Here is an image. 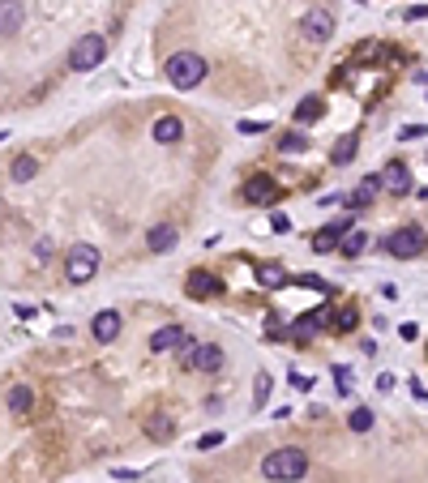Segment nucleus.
I'll return each instance as SVG.
<instances>
[{
	"label": "nucleus",
	"instance_id": "1",
	"mask_svg": "<svg viewBox=\"0 0 428 483\" xmlns=\"http://www.w3.org/2000/svg\"><path fill=\"white\" fill-rule=\"evenodd\" d=\"M262 475L270 483H300L309 475V453L296 449V445H283V449H274V453L262 457Z\"/></svg>",
	"mask_w": 428,
	"mask_h": 483
},
{
	"label": "nucleus",
	"instance_id": "2",
	"mask_svg": "<svg viewBox=\"0 0 428 483\" xmlns=\"http://www.w3.org/2000/svg\"><path fill=\"white\" fill-rule=\"evenodd\" d=\"M163 73H167V82H171L176 90H193V86L206 82V60H201L197 52H176V56L163 64Z\"/></svg>",
	"mask_w": 428,
	"mask_h": 483
},
{
	"label": "nucleus",
	"instance_id": "3",
	"mask_svg": "<svg viewBox=\"0 0 428 483\" xmlns=\"http://www.w3.org/2000/svg\"><path fill=\"white\" fill-rule=\"evenodd\" d=\"M94 274H99V248L94 244H73L65 252V278L73 287H86Z\"/></svg>",
	"mask_w": 428,
	"mask_h": 483
},
{
	"label": "nucleus",
	"instance_id": "4",
	"mask_svg": "<svg viewBox=\"0 0 428 483\" xmlns=\"http://www.w3.org/2000/svg\"><path fill=\"white\" fill-rule=\"evenodd\" d=\"M103 56H108V39L103 35H82L69 47V69L73 73H90V69L103 64Z\"/></svg>",
	"mask_w": 428,
	"mask_h": 483
},
{
	"label": "nucleus",
	"instance_id": "5",
	"mask_svg": "<svg viewBox=\"0 0 428 483\" xmlns=\"http://www.w3.org/2000/svg\"><path fill=\"white\" fill-rule=\"evenodd\" d=\"M424 244H428V236H424V227H398V231L386 240V252L390 257H398V261H411V257H420L424 252Z\"/></svg>",
	"mask_w": 428,
	"mask_h": 483
},
{
	"label": "nucleus",
	"instance_id": "6",
	"mask_svg": "<svg viewBox=\"0 0 428 483\" xmlns=\"http://www.w3.org/2000/svg\"><path fill=\"white\" fill-rule=\"evenodd\" d=\"M180 360H185V368H197V372L214 376V372L223 368V346H214V342H197V346L180 351Z\"/></svg>",
	"mask_w": 428,
	"mask_h": 483
},
{
	"label": "nucleus",
	"instance_id": "7",
	"mask_svg": "<svg viewBox=\"0 0 428 483\" xmlns=\"http://www.w3.org/2000/svg\"><path fill=\"white\" fill-rule=\"evenodd\" d=\"M193 338H189V329L185 325H163L155 329V338H150V351L155 355H167V351H189Z\"/></svg>",
	"mask_w": 428,
	"mask_h": 483
},
{
	"label": "nucleus",
	"instance_id": "8",
	"mask_svg": "<svg viewBox=\"0 0 428 483\" xmlns=\"http://www.w3.org/2000/svg\"><path fill=\"white\" fill-rule=\"evenodd\" d=\"M274 193H279V188H274V175H266V171L248 175V180H244V188H240V197L248 201V206H270V201H274Z\"/></svg>",
	"mask_w": 428,
	"mask_h": 483
},
{
	"label": "nucleus",
	"instance_id": "9",
	"mask_svg": "<svg viewBox=\"0 0 428 483\" xmlns=\"http://www.w3.org/2000/svg\"><path fill=\"white\" fill-rule=\"evenodd\" d=\"M334 35V13L330 9H309L305 13V39L309 43H330Z\"/></svg>",
	"mask_w": 428,
	"mask_h": 483
},
{
	"label": "nucleus",
	"instance_id": "10",
	"mask_svg": "<svg viewBox=\"0 0 428 483\" xmlns=\"http://www.w3.org/2000/svg\"><path fill=\"white\" fill-rule=\"evenodd\" d=\"M382 188H386L390 197H407V193H411V171L402 167V163H390V167L382 171Z\"/></svg>",
	"mask_w": 428,
	"mask_h": 483
},
{
	"label": "nucleus",
	"instance_id": "11",
	"mask_svg": "<svg viewBox=\"0 0 428 483\" xmlns=\"http://www.w3.org/2000/svg\"><path fill=\"white\" fill-rule=\"evenodd\" d=\"M146 437H150V441H159V445H167V441L176 437V419H171V411H150V415H146Z\"/></svg>",
	"mask_w": 428,
	"mask_h": 483
},
{
	"label": "nucleus",
	"instance_id": "12",
	"mask_svg": "<svg viewBox=\"0 0 428 483\" xmlns=\"http://www.w3.org/2000/svg\"><path fill=\"white\" fill-rule=\"evenodd\" d=\"M185 291L193 295V299H210V295H219L223 291V278L219 274H189V283H185Z\"/></svg>",
	"mask_w": 428,
	"mask_h": 483
},
{
	"label": "nucleus",
	"instance_id": "13",
	"mask_svg": "<svg viewBox=\"0 0 428 483\" xmlns=\"http://www.w3.org/2000/svg\"><path fill=\"white\" fill-rule=\"evenodd\" d=\"M351 231V218H339V222H330V227H321V231L313 236V248L317 252H334L339 248V240Z\"/></svg>",
	"mask_w": 428,
	"mask_h": 483
},
{
	"label": "nucleus",
	"instance_id": "14",
	"mask_svg": "<svg viewBox=\"0 0 428 483\" xmlns=\"http://www.w3.org/2000/svg\"><path fill=\"white\" fill-rule=\"evenodd\" d=\"M90 334L99 338V342H116L120 338V313H112V308H103L94 321H90Z\"/></svg>",
	"mask_w": 428,
	"mask_h": 483
},
{
	"label": "nucleus",
	"instance_id": "15",
	"mask_svg": "<svg viewBox=\"0 0 428 483\" xmlns=\"http://www.w3.org/2000/svg\"><path fill=\"white\" fill-rule=\"evenodd\" d=\"M22 21H26V9L22 0H0V35H17Z\"/></svg>",
	"mask_w": 428,
	"mask_h": 483
},
{
	"label": "nucleus",
	"instance_id": "16",
	"mask_svg": "<svg viewBox=\"0 0 428 483\" xmlns=\"http://www.w3.org/2000/svg\"><path fill=\"white\" fill-rule=\"evenodd\" d=\"M176 240H180V236H176L171 222H159V227H150V231H146V248H150V252H171Z\"/></svg>",
	"mask_w": 428,
	"mask_h": 483
},
{
	"label": "nucleus",
	"instance_id": "17",
	"mask_svg": "<svg viewBox=\"0 0 428 483\" xmlns=\"http://www.w3.org/2000/svg\"><path fill=\"white\" fill-rule=\"evenodd\" d=\"M377 193H382V175H368V180L356 184V193H347V206H351V210H364Z\"/></svg>",
	"mask_w": 428,
	"mask_h": 483
},
{
	"label": "nucleus",
	"instance_id": "18",
	"mask_svg": "<svg viewBox=\"0 0 428 483\" xmlns=\"http://www.w3.org/2000/svg\"><path fill=\"white\" fill-rule=\"evenodd\" d=\"M35 171H39V159H35V155H17V159L9 163V180H13V184H31Z\"/></svg>",
	"mask_w": 428,
	"mask_h": 483
},
{
	"label": "nucleus",
	"instance_id": "19",
	"mask_svg": "<svg viewBox=\"0 0 428 483\" xmlns=\"http://www.w3.org/2000/svg\"><path fill=\"white\" fill-rule=\"evenodd\" d=\"M185 137V124L176 120V116H159L155 120V141H163V146H176Z\"/></svg>",
	"mask_w": 428,
	"mask_h": 483
},
{
	"label": "nucleus",
	"instance_id": "20",
	"mask_svg": "<svg viewBox=\"0 0 428 483\" xmlns=\"http://www.w3.org/2000/svg\"><path fill=\"white\" fill-rule=\"evenodd\" d=\"M325 116V103L321 98H305V103L296 107V124H313V120H321Z\"/></svg>",
	"mask_w": 428,
	"mask_h": 483
},
{
	"label": "nucleus",
	"instance_id": "21",
	"mask_svg": "<svg viewBox=\"0 0 428 483\" xmlns=\"http://www.w3.org/2000/svg\"><path fill=\"white\" fill-rule=\"evenodd\" d=\"M31 406H35V394H31L26 385H13V389H9V411H17V415H26V411H31Z\"/></svg>",
	"mask_w": 428,
	"mask_h": 483
},
{
	"label": "nucleus",
	"instance_id": "22",
	"mask_svg": "<svg viewBox=\"0 0 428 483\" xmlns=\"http://www.w3.org/2000/svg\"><path fill=\"white\" fill-rule=\"evenodd\" d=\"M364 248H368V236L364 231H347L343 236V257H360Z\"/></svg>",
	"mask_w": 428,
	"mask_h": 483
},
{
	"label": "nucleus",
	"instance_id": "23",
	"mask_svg": "<svg viewBox=\"0 0 428 483\" xmlns=\"http://www.w3.org/2000/svg\"><path fill=\"white\" fill-rule=\"evenodd\" d=\"M317 329H321V325H317L313 317H300V321L291 325V338H296V342H309V338L317 334Z\"/></svg>",
	"mask_w": 428,
	"mask_h": 483
},
{
	"label": "nucleus",
	"instance_id": "24",
	"mask_svg": "<svg viewBox=\"0 0 428 483\" xmlns=\"http://www.w3.org/2000/svg\"><path fill=\"white\" fill-rule=\"evenodd\" d=\"M266 402H270V372H257V380H253V406L262 411Z\"/></svg>",
	"mask_w": 428,
	"mask_h": 483
},
{
	"label": "nucleus",
	"instance_id": "25",
	"mask_svg": "<svg viewBox=\"0 0 428 483\" xmlns=\"http://www.w3.org/2000/svg\"><path fill=\"white\" fill-rule=\"evenodd\" d=\"M279 150H283V155H300V150H309V137L296 129V133H287V137L279 141Z\"/></svg>",
	"mask_w": 428,
	"mask_h": 483
},
{
	"label": "nucleus",
	"instance_id": "26",
	"mask_svg": "<svg viewBox=\"0 0 428 483\" xmlns=\"http://www.w3.org/2000/svg\"><path fill=\"white\" fill-rule=\"evenodd\" d=\"M347 423H351V432H368V428H373V411H368V406H356Z\"/></svg>",
	"mask_w": 428,
	"mask_h": 483
},
{
	"label": "nucleus",
	"instance_id": "27",
	"mask_svg": "<svg viewBox=\"0 0 428 483\" xmlns=\"http://www.w3.org/2000/svg\"><path fill=\"white\" fill-rule=\"evenodd\" d=\"M351 159H356V137H343L334 146V163H351Z\"/></svg>",
	"mask_w": 428,
	"mask_h": 483
},
{
	"label": "nucleus",
	"instance_id": "28",
	"mask_svg": "<svg viewBox=\"0 0 428 483\" xmlns=\"http://www.w3.org/2000/svg\"><path fill=\"white\" fill-rule=\"evenodd\" d=\"M257 278H262V287H283V270L279 265H262Z\"/></svg>",
	"mask_w": 428,
	"mask_h": 483
},
{
	"label": "nucleus",
	"instance_id": "29",
	"mask_svg": "<svg viewBox=\"0 0 428 483\" xmlns=\"http://www.w3.org/2000/svg\"><path fill=\"white\" fill-rule=\"evenodd\" d=\"M334 385H339V394H351V372L347 368H334Z\"/></svg>",
	"mask_w": 428,
	"mask_h": 483
},
{
	"label": "nucleus",
	"instance_id": "30",
	"mask_svg": "<svg viewBox=\"0 0 428 483\" xmlns=\"http://www.w3.org/2000/svg\"><path fill=\"white\" fill-rule=\"evenodd\" d=\"M402 141H411V137H428V124H407V129L398 133Z\"/></svg>",
	"mask_w": 428,
	"mask_h": 483
},
{
	"label": "nucleus",
	"instance_id": "31",
	"mask_svg": "<svg viewBox=\"0 0 428 483\" xmlns=\"http://www.w3.org/2000/svg\"><path fill=\"white\" fill-rule=\"evenodd\" d=\"M223 445V432H206V437L197 441V449H219Z\"/></svg>",
	"mask_w": 428,
	"mask_h": 483
},
{
	"label": "nucleus",
	"instance_id": "32",
	"mask_svg": "<svg viewBox=\"0 0 428 483\" xmlns=\"http://www.w3.org/2000/svg\"><path fill=\"white\" fill-rule=\"evenodd\" d=\"M356 321H360L356 313H339V317H334V329H356Z\"/></svg>",
	"mask_w": 428,
	"mask_h": 483
},
{
	"label": "nucleus",
	"instance_id": "33",
	"mask_svg": "<svg viewBox=\"0 0 428 483\" xmlns=\"http://www.w3.org/2000/svg\"><path fill=\"white\" fill-rule=\"evenodd\" d=\"M240 133H266V120H240Z\"/></svg>",
	"mask_w": 428,
	"mask_h": 483
},
{
	"label": "nucleus",
	"instance_id": "34",
	"mask_svg": "<svg viewBox=\"0 0 428 483\" xmlns=\"http://www.w3.org/2000/svg\"><path fill=\"white\" fill-rule=\"evenodd\" d=\"M291 385H296V389H313V376H305V372H291Z\"/></svg>",
	"mask_w": 428,
	"mask_h": 483
},
{
	"label": "nucleus",
	"instance_id": "35",
	"mask_svg": "<svg viewBox=\"0 0 428 483\" xmlns=\"http://www.w3.org/2000/svg\"><path fill=\"white\" fill-rule=\"evenodd\" d=\"M398 334L407 338V342H416V338H420V329H416V321H407V325H398Z\"/></svg>",
	"mask_w": 428,
	"mask_h": 483
},
{
	"label": "nucleus",
	"instance_id": "36",
	"mask_svg": "<svg viewBox=\"0 0 428 483\" xmlns=\"http://www.w3.org/2000/svg\"><path fill=\"white\" fill-rule=\"evenodd\" d=\"M112 479H120V483H133V479H137V471H112Z\"/></svg>",
	"mask_w": 428,
	"mask_h": 483
},
{
	"label": "nucleus",
	"instance_id": "37",
	"mask_svg": "<svg viewBox=\"0 0 428 483\" xmlns=\"http://www.w3.org/2000/svg\"><path fill=\"white\" fill-rule=\"evenodd\" d=\"M5 137H9V133H5V129H0V141H5Z\"/></svg>",
	"mask_w": 428,
	"mask_h": 483
},
{
	"label": "nucleus",
	"instance_id": "38",
	"mask_svg": "<svg viewBox=\"0 0 428 483\" xmlns=\"http://www.w3.org/2000/svg\"><path fill=\"white\" fill-rule=\"evenodd\" d=\"M420 82H424V86H428V73H424V78H420Z\"/></svg>",
	"mask_w": 428,
	"mask_h": 483
}]
</instances>
